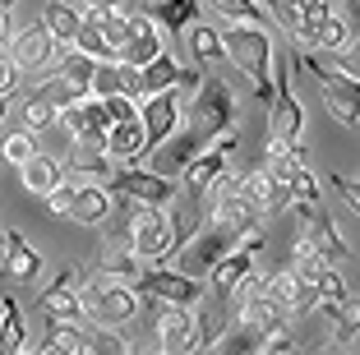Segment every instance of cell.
<instances>
[{
  "instance_id": "obj_1",
  "label": "cell",
  "mask_w": 360,
  "mask_h": 355,
  "mask_svg": "<svg viewBox=\"0 0 360 355\" xmlns=\"http://www.w3.org/2000/svg\"><path fill=\"white\" fill-rule=\"evenodd\" d=\"M185 120H190V129H185V138H180L176 148H171V167H185L199 148H208L217 134H226V129L240 125V106H236L231 88L217 79V74H203L199 88L190 93V106H185Z\"/></svg>"
},
{
  "instance_id": "obj_2",
  "label": "cell",
  "mask_w": 360,
  "mask_h": 355,
  "mask_svg": "<svg viewBox=\"0 0 360 355\" xmlns=\"http://www.w3.org/2000/svg\"><path fill=\"white\" fill-rule=\"evenodd\" d=\"M222 56L259 88L264 106L273 102V56H277V46L259 23H231V28L222 32Z\"/></svg>"
},
{
  "instance_id": "obj_3",
  "label": "cell",
  "mask_w": 360,
  "mask_h": 355,
  "mask_svg": "<svg viewBox=\"0 0 360 355\" xmlns=\"http://www.w3.org/2000/svg\"><path fill=\"white\" fill-rule=\"evenodd\" d=\"M79 300H84L88 318L106 328H129L143 314V295L129 282H116V277H88L79 282Z\"/></svg>"
},
{
  "instance_id": "obj_4",
  "label": "cell",
  "mask_w": 360,
  "mask_h": 355,
  "mask_svg": "<svg viewBox=\"0 0 360 355\" xmlns=\"http://www.w3.org/2000/svg\"><path fill=\"white\" fill-rule=\"evenodd\" d=\"M129 250L143 263H171L176 259V235H171V217L158 203H134L129 212Z\"/></svg>"
},
{
  "instance_id": "obj_5",
  "label": "cell",
  "mask_w": 360,
  "mask_h": 355,
  "mask_svg": "<svg viewBox=\"0 0 360 355\" xmlns=\"http://www.w3.org/2000/svg\"><path fill=\"white\" fill-rule=\"evenodd\" d=\"M139 120H143V157L162 153V148L180 134V120H185V97H180L176 88H162V93L139 97Z\"/></svg>"
},
{
  "instance_id": "obj_6",
  "label": "cell",
  "mask_w": 360,
  "mask_h": 355,
  "mask_svg": "<svg viewBox=\"0 0 360 355\" xmlns=\"http://www.w3.org/2000/svg\"><path fill=\"white\" fill-rule=\"evenodd\" d=\"M106 185L116 189V194H125L129 203H158V208H167V203L180 194L176 176H162V171L139 167V162H116L111 176H106Z\"/></svg>"
},
{
  "instance_id": "obj_7",
  "label": "cell",
  "mask_w": 360,
  "mask_h": 355,
  "mask_svg": "<svg viewBox=\"0 0 360 355\" xmlns=\"http://www.w3.org/2000/svg\"><path fill=\"white\" fill-rule=\"evenodd\" d=\"M129 286H134L139 295L162 300V304H199L203 300L199 277H190V272H180V268H167V263H143V272H139Z\"/></svg>"
},
{
  "instance_id": "obj_8",
  "label": "cell",
  "mask_w": 360,
  "mask_h": 355,
  "mask_svg": "<svg viewBox=\"0 0 360 355\" xmlns=\"http://www.w3.org/2000/svg\"><path fill=\"white\" fill-rule=\"evenodd\" d=\"M273 65H277V93L268 102V134L291 143V138L305 134V111H300L296 93H291V56H273Z\"/></svg>"
},
{
  "instance_id": "obj_9",
  "label": "cell",
  "mask_w": 360,
  "mask_h": 355,
  "mask_svg": "<svg viewBox=\"0 0 360 355\" xmlns=\"http://www.w3.org/2000/svg\"><path fill=\"white\" fill-rule=\"evenodd\" d=\"M296 208V221H300V240H309L319 254L328 263H342V259H351V250H347V240L338 235V226H333V217L323 212V203H291Z\"/></svg>"
},
{
  "instance_id": "obj_10",
  "label": "cell",
  "mask_w": 360,
  "mask_h": 355,
  "mask_svg": "<svg viewBox=\"0 0 360 355\" xmlns=\"http://www.w3.org/2000/svg\"><path fill=\"white\" fill-rule=\"evenodd\" d=\"M60 51H65V46L56 42V37L42 28V23H28L23 32H14V37H10V60L19 65L23 74H42V70H51V65L60 60Z\"/></svg>"
},
{
  "instance_id": "obj_11",
  "label": "cell",
  "mask_w": 360,
  "mask_h": 355,
  "mask_svg": "<svg viewBox=\"0 0 360 355\" xmlns=\"http://www.w3.org/2000/svg\"><path fill=\"white\" fill-rule=\"evenodd\" d=\"M56 129H65V134L75 138V143H93V148H102V143H106V129H111V115H106L102 97L88 93L84 102L65 106L60 120H56Z\"/></svg>"
},
{
  "instance_id": "obj_12",
  "label": "cell",
  "mask_w": 360,
  "mask_h": 355,
  "mask_svg": "<svg viewBox=\"0 0 360 355\" xmlns=\"http://www.w3.org/2000/svg\"><path fill=\"white\" fill-rule=\"evenodd\" d=\"M240 199L268 221V217H282V212L291 208V189H286V180H277L268 167H259V171H245L240 176Z\"/></svg>"
},
{
  "instance_id": "obj_13",
  "label": "cell",
  "mask_w": 360,
  "mask_h": 355,
  "mask_svg": "<svg viewBox=\"0 0 360 355\" xmlns=\"http://www.w3.org/2000/svg\"><path fill=\"white\" fill-rule=\"evenodd\" d=\"M250 272H255V250H245V245L226 250L222 259L208 268V277H212V300H222L226 314L236 309V295H240V286H245V277H250Z\"/></svg>"
},
{
  "instance_id": "obj_14",
  "label": "cell",
  "mask_w": 360,
  "mask_h": 355,
  "mask_svg": "<svg viewBox=\"0 0 360 355\" xmlns=\"http://www.w3.org/2000/svg\"><path fill=\"white\" fill-rule=\"evenodd\" d=\"M111 189L102 180H84V185H70V199H65V217L79 221V226H102L111 217Z\"/></svg>"
},
{
  "instance_id": "obj_15",
  "label": "cell",
  "mask_w": 360,
  "mask_h": 355,
  "mask_svg": "<svg viewBox=\"0 0 360 355\" xmlns=\"http://www.w3.org/2000/svg\"><path fill=\"white\" fill-rule=\"evenodd\" d=\"M268 295H273L277 304H282L286 314H305V309H319V286L309 282V277H300V272L282 268V272H268Z\"/></svg>"
},
{
  "instance_id": "obj_16",
  "label": "cell",
  "mask_w": 360,
  "mask_h": 355,
  "mask_svg": "<svg viewBox=\"0 0 360 355\" xmlns=\"http://www.w3.org/2000/svg\"><path fill=\"white\" fill-rule=\"evenodd\" d=\"M37 314H46V318H75V323L88 318L84 300H79V272L75 268H65L60 277L37 295Z\"/></svg>"
},
{
  "instance_id": "obj_17",
  "label": "cell",
  "mask_w": 360,
  "mask_h": 355,
  "mask_svg": "<svg viewBox=\"0 0 360 355\" xmlns=\"http://www.w3.org/2000/svg\"><path fill=\"white\" fill-rule=\"evenodd\" d=\"M162 51V28L148 19V14H129L125 19V42H120V51H116V60H125V65H148L153 56Z\"/></svg>"
},
{
  "instance_id": "obj_18",
  "label": "cell",
  "mask_w": 360,
  "mask_h": 355,
  "mask_svg": "<svg viewBox=\"0 0 360 355\" xmlns=\"http://www.w3.org/2000/svg\"><path fill=\"white\" fill-rule=\"evenodd\" d=\"M5 282H14V286H28V282H37L42 277V254L28 245V235L23 231H5Z\"/></svg>"
},
{
  "instance_id": "obj_19",
  "label": "cell",
  "mask_w": 360,
  "mask_h": 355,
  "mask_svg": "<svg viewBox=\"0 0 360 355\" xmlns=\"http://www.w3.org/2000/svg\"><path fill=\"white\" fill-rule=\"evenodd\" d=\"M102 148H106L111 162H143V120H139V115H129V120H111Z\"/></svg>"
},
{
  "instance_id": "obj_20",
  "label": "cell",
  "mask_w": 360,
  "mask_h": 355,
  "mask_svg": "<svg viewBox=\"0 0 360 355\" xmlns=\"http://www.w3.org/2000/svg\"><path fill=\"white\" fill-rule=\"evenodd\" d=\"M139 272H143V259H139L129 245L120 240H106L102 254L93 259V277H116V282H134Z\"/></svg>"
},
{
  "instance_id": "obj_21",
  "label": "cell",
  "mask_w": 360,
  "mask_h": 355,
  "mask_svg": "<svg viewBox=\"0 0 360 355\" xmlns=\"http://www.w3.org/2000/svg\"><path fill=\"white\" fill-rule=\"evenodd\" d=\"M19 171H23V189L37 194V199H46L56 185H65V162H60V157H51V153H32Z\"/></svg>"
},
{
  "instance_id": "obj_22",
  "label": "cell",
  "mask_w": 360,
  "mask_h": 355,
  "mask_svg": "<svg viewBox=\"0 0 360 355\" xmlns=\"http://www.w3.org/2000/svg\"><path fill=\"white\" fill-rule=\"evenodd\" d=\"M356 46V19H347V14H328V19L319 23L314 32H309V51H351Z\"/></svg>"
},
{
  "instance_id": "obj_23",
  "label": "cell",
  "mask_w": 360,
  "mask_h": 355,
  "mask_svg": "<svg viewBox=\"0 0 360 355\" xmlns=\"http://www.w3.org/2000/svg\"><path fill=\"white\" fill-rule=\"evenodd\" d=\"M323 106L338 125L356 129L360 125V79H347V84H323Z\"/></svg>"
},
{
  "instance_id": "obj_24",
  "label": "cell",
  "mask_w": 360,
  "mask_h": 355,
  "mask_svg": "<svg viewBox=\"0 0 360 355\" xmlns=\"http://www.w3.org/2000/svg\"><path fill=\"white\" fill-rule=\"evenodd\" d=\"M203 14V0H153V14L148 19L158 23V28H167V32H185L194 19Z\"/></svg>"
},
{
  "instance_id": "obj_25",
  "label": "cell",
  "mask_w": 360,
  "mask_h": 355,
  "mask_svg": "<svg viewBox=\"0 0 360 355\" xmlns=\"http://www.w3.org/2000/svg\"><path fill=\"white\" fill-rule=\"evenodd\" d=\"M176 79H180V60L171 51H158L148 65H139V97L162 93V88H176Z\"/></svg>"
},
{
  "instance_id": "obj_26",
  "label": "cell",
  "mask_w": 360,
  "mask_h": 355,
  "mask_svg": "<svg viewBox=\"0 0 360 355\" xmlns=\"http://www.w3.org/2000/svg\"><path fill=\"white\" fill-rule=\"evenodd\" d=\"M185 42H190V56L199 65H222L226 56H222V32L212 28V23H199L194 19L190 28H185Z\"/></svg>"
},
{
  "instance_id": "obj_27",
  "label": "cell",
  "mask_w": 360,
  "mask_h": 355,
  "mask_svg": "<svg viewBox=\"0 0 360 355\" xmlns=\"http://www.w3.org/2000/svg\"><path fill=\"white\" fill-rule=\"evenodd\" d=\"M23 346H28V323H23V309L10 295L0 304V355H19Z\"/></svg>"
},
{
  "instance_id": "obj_28",
  "label": "cell",
  "mask_w": 360,
  "mask_h": 355,
  "mask_svg": "<svg viewBox=\"0 0 360 355\" xmlns=\"http://www.w3.org/2000/svg\"><path fill=\"white\" fill-rule=\"evenodd\" d=\"M111 167H116V162L106 157V148H93V143H75V153L65 162V171H79L84 180H106Z\"/></svg>"
},
{
  "instance_id": "obj_29",
  "label": "cell",
  "mask_w": 360,
  "mask_h": 355,
  "mask_svg": "<svg viewBox=\"0 0 360 355\" xmlns=\"http://www.w3.org/2000/svg\"><path fill=\"white\" fill-rule=\"evenodd\" d=\"M79 23H84V19H79V10H75V5H65V0H51V5L42 10V28L51 32V37H56L60 46H70V42H75Z\"/></svg>"
},
{
  "instance_id": "obj_30",
  "label": "cell",
  "mask_w": 360,
  "mask_h": 355,
  "mask_svg": "<svg viewBox=\"0 0 360 355\" xmlns=\"http://www.w3.org/2000/svg\"><path fill=\"white\" fill-rule=\"evenodd\" d=\"M46 351H65V355H79V351H88V342H84V328L75 323V318H46Z\"/></svg>"
},
{
  "instance_id": "obj_31",
  "label": "cell",
  "mask_w": 360,
  "mask_h": 355,
  "mask_svg": "<svg viewBox=\"0 0 360 355\" xmlns=\"http://www.w3.org/2000/svg\"><path fill=\"white\" fill-rule=\"evenodd\" d=\"M75 51H84V56H93V60H116V46H111V37L102 32V23H79V32H75Z\"/></svg>"
},
{
  "instance_id": "obj_32",
  "label": "cell",
  "mask_w": 360,
  "mask_h": 355,
  "mask_svg": "<svg viewBox=\"0 0 360 355\" xmlns=\"http://www.w3.org/2000/svg\"><path fill=\"white\" fill-rule=\"evenodd\" d=\"M37 93L46 97V102L56 106V111H65V106H75V102H84V88L79 84H70V79H65L60 70H51V79H42V84H37Z\"/></svg>"
},
{
  "instance_id": "obj_33",
  "label": "cell",
  "mask_w": 360,
  "mask_h": 355,
  "mask_svg": "<svg viewBox=\"0 0 360 355\" xmlns=\"http://www.w3.org/2000/svg\"><path fill=\"white\" fill-rule=\"evenodd\" d=\"M56 120H60V111H56L42 93H32L28 102H23V129H32V134H51Z\"/></svg>"
},
{
  "instance_id": "obj_34",
  "label": "cell",
  "mask_w": 360,
  "mask_h": 355,
  "mask_svg": "<svg viewBox=\"0 0 360 355\" xmlns=\"http://www.w3.org/2000/svg\"><path fill=\"white\" fill-rule=\"evenodd\" d=\"M32 153H37V134H32V129H23V125L10 129V134H5V143H0V157H5L14 171H19Z\"/></svg>"
},
{
  "instance_id": "obj_35",
  "label": "cell",
  "mask_w": 360,
  "mask_h": 355,
  "mask_svg": "<svg viewBox=\"0 0 360 355\" xmlns=\"http://www.w3.org/2000/svg\"><path fill=\"white\" fill-rule=\"evenodd\" d=\"M212 5H217V14L226 23H264V5L259 0H212Z\"/></svg>"
},
{
  "instance_id": "obj_36",
  "label": "cell",
  "mask_w": 360,
  "mask_h": 355,
  "mask_svg": "<svg viewBox=\"0 0 360 355\" xmlns=\"http://www.w3.org/2000/svg\"><path fill=\"white\" fill-rule=\"evenodd\" d=\"M286 189H291V203H314L319 199V180H314V171H309V167H300L296 176L286 180Z\"/></svg>"
},
{
  "instance_id": "obj_37",
  "label": "cell",
  "mask_w": 360,
  "mask_h": 355,
  "mask_svg": "<svg viewBox=\"0 0 360 355\" xmlns=\"http://www.w3.org/2000/svg\"><path fill=\"white\" fill-rule=\"evenodd\" d=\"M19 79H23V70L10 60V51H0V93H14V88H19Z\"/></svg>"
},
{
  "instance_id": "obj_38",
  "label": "cell",
  "mask_w": 360,
  "mask_h": 355,
  "mask_svg": "<svg viewBox=\"0 0 360 355\" xmlns=\"http://www.w3.org/2000/svg\"><path fill=\"white\" fill-rule=\"evenodd\" d=\"M333 189H338L342 199H347V208H351V212H360V189H356V180H351V176L333 171Z\"/></svg>"
},
{
  "instance_id": "obj_39",
  "label": "cell",
  "mask_w": 360,
  "mask_h": 355,
  "mask_svg": "<svg viewBox=\"0 0 360 355\" xmlns=\"http://www.w3.org/2000/svg\"><path fill=\"white\" fill-rule=\"evenodd\" d=\"M0 42H10V10H0Z\"/></svg>"
},
{
  "instance_id": "obj_40",
  "label": "cell",
  "mask_w": 360,
  "mask_h": 355,
  "mask_svg": "<svg viewBox=\"0 0 360 355\" xmlns=\"http://www.w3.org/2000/svg\"><path fill=\"white\" fill-rule=\"evenodd\" d=\"M93 5H106V10H125V0H93Z\"/></svg>"
},
{
  "instance_id": "obj_41",
  "label": "cell",
  "mask_w": 360,
  "mask_h": 355,
  "mask_svg": "<svg viewBox=\"0 0 360 355\" xmlns=\"http://www.w3.org/2000/svg\"><path fill=\"white\" fill-rule=\"evenodd\" d=\"M10 115V93H0V120Z\"/></svg>"
},
{
  "instance_id": "obj_42",
  "label": "cell",
  "mask_w": 360,
  "mask_h": 355,
  "mask_svg": "<svg viewBox=\"0 0 360 355\" xmlns=\"http://www.w3.org/2000/svg\"><path fill=\"white\" fill-rule=\"evenodd\" d=\"M282 5H291V10H305V5H314V0H282Z\"/></svg>"
},
{
  "instance_id": "obj_43",
  "label": "cell",
  "mask_w": 360,
  "mask_h": 355,
  "mask_svg": "<svg viewBox=\"0 0 360 355\" xmlns=\"http://www.w3.org/2000/svg\"><path fill=\"white\" fill-rule=\"evenodd\" d=\"M0 10H14V0H0Z\"/></svg>"
},
{
  "instance_id": "obj_44",
  "label": "cell",
  "mask_w": 360,
  "mask_h": 355,
  "mask_svg": "<svg viewBox=\"0 0 360 355\" xmlns=\"http://www.w3.org/2000/svg\"><path fill=\"white\" fill-rule=\"evenodd\" d=\"M259 5H264V10H268V5H273V0H259Z\"/></svg>"
},
{
  "instance_id": "obj_45",
  "label": "cell",
  "mask_w": 360,
  "mask_h": 355,
  "mask_svg": "<svg viewBox=\"0 0 360 355\" xmlns=\"http://www.w3.org/2000/svg\"><path fill=\"white\" fill-rule=\"evenodd\" d=\"M0 250H5V235H0Z\"/></svg>"
}]
</instances>
